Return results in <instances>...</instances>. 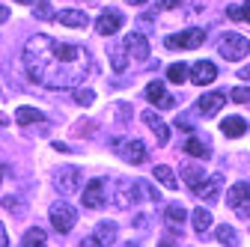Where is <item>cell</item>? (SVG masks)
Masks as SVG:
<instances>
[{"mask_svg": "<svg viewBox=\"0 0 250 247\" xmlns=\"http://www.w3.org/2000/svg\"><path fill=\"white\" fill-rule=\"evenodd\" d=\"M24 66L27 75L42 86L60 89V86H75L86 78L92 69L89 54L78 45L54 42L51 36H33L24 45Z\"/></svg>", "mask_w": 250, "mask_h": 247, "instance_id": "1", "label": "cell"}, {"mask_svg": "<svg viewBox=\"0 0 250 247\" xmlns=\"http://www.w3.org/2000/svg\"><path fill=\"white\" fill-rule=\"evenodd\" d=\"M51 224H54V229H57L60 235H66V232H72V226L78 224V211H75L66 200H60V203L51 206Z\"/></svg>", "mask_w": 250, "mask_h": 247, "instance_id": "2", "label": "cell"}, {"mask_svg": "<svg viewBox=\"0 0 250 247\" xmlns=\"http://www.w3.org/2000/svg\"><path fill=\"white\" fill-rule=\"evenodd\" d=\"M235 214L241 218H250V182H235L232 188L227 191V200H224Z\"/></svg>", "mask_w": 250, "mask_h": 247, "instance_id": "3", "label": "cell"}, {"mask_svg": "<svg viewBox=\"0 0 250 247\" xmlns=\"http://www.w3.org/2000/svg\"><path fill=\"white\" fill-rule=\"evenodd\" d=\"M217 51L227 60H241L250 54V39H244L241 33H227L221 42H217Z\"/></svg>", "mask_w": 250, "mask_h": 247, "instance_id": "4", "label": "cell"}, {"mask_svg": "<svg viewBox=\"0 0 250 247\" xmlns=\"http://www.w3.org/2000/svg\"><path fill=\"white\" fill-rule=\"evenodd\" d=\"M113 149L122 155V161H128V164H143L146 161V146L140 140H113Z\"/></svg>", "mask_w": 250, "mask_h": 247, "instance_id": "5", "label": "cell"}, {"mask_svg": "<svg viewBox=\"0 0 250 247\" xmlns=\"http://www.w3.org/2000/svg\"><path fill=\"white\" fill-rule=\"evenodd\" d=\"M206 42V33H203V30H197V27H191V30H185V33H179V36H167V48H188V51H191V48H200Z\"/></svg>", "mask_w": 250, "mask_h": 247, "instance_id": "6", "label": "cell"}, {"mask_svg": "<svg viewBox=\"0 0 250 247\" xmlns=\"http://www.w3.org/2000/svg\"><path fill=\"white\" fill-rule=\"evenodd\" d=\"M214 78H217V66L208 63V60H200V63H194L191 69H188V81L197 83V86H208Z\"/></svg>", "mask_w": 250, "mask_h": 247, "instance_id": "7", "label": "cell"}, {"mask_svg": "<svg viewBox=\"0 0 250 247\" xmlns=\"http://www.w3.org/2000/svg\"><path fill=\"white\" fill-rule=\"evenodd\" d=\"M54 185H57V191L60 194H75L78 188H81V170L78 167H62L60 173H57V179H54Z\"/></svg>", "mask_w": 250, "mask_h": 247, "instance_id": "8", "label": "cell"}, {"mask_svg": "<svg viewBox=\"0 0 250 247\" xmlns=\"http://www.w3.org/2000/svg\"><path fill=\"white\" fill-rule=\"evenodd\" d=\"M125 51H128L137 63H149V39L143 33H128L125 36Z\"/></svg>", "mask_w": 250, "mask_h": 247, "instance_id": "9", "label": "cell"}, {"mask_svg": "<svg viewBox=\"0 0 250 247\" xmlns=\"http://www.w3.org/2000/svg\"><path fill=\"white\" fill-rule=\"evenodd\" d=\"M224 104H227V96H224V92H206V96L197 102V113H200L203 119H208V116H214V113H221Z\"/></svg>", "mask_w": 250, "mask_h": 247, "instance_id": "10", "label": "cell"}, {"mask_svg": "<svg viewBox=\"0 0 250 247\" xmlns=\"http://www.w3.org/2000/svg\"><path fill=\"white\" fill-rule=\"evenodd\" d=\"M143 122L152 128V134H155V140H158V146H167V143H170V128L164 125V119L155 113V110H143Z\"/></svg>", "mask_w": 250, "mask_h": 247, "instance_id": "11", "label": "cell"}, {"mask_svg": "<svg viewBox=\"0 0 250 247\" xmlns=\"http://www.w3.org/2000/svg\"><path fill=\"white\" fill-rule=\"evenodd\" d=\"M81 203L86 208H102V203H104V179H92L83 188V200Z\"/></svg>", "mask_w": 250, "mask_h": 247, "instance_id": "12", "label": "cell"}, {"mask_svg": "<svg viewBox=\"0 0 250 247\" xmlns=\"http://www.w3.org/2000/svg\"><path fill=\"white\" fill-rule=\"evenodd\" d=\"M146 99H149L152 104L164 107V110H170V107L176 104V99H173V96H167V89H164V83H161V81H152V83L146 86Z\"/></svg>", "mask_w": 250, "mask_h": 247, "instance_id": "13", "label": "cell"}, {"mask_svg": "<svg viewBox=\"0 0 250 247\" xmlns=\"http://www.w3.org/2000/svg\"><path fill=\"white\" fill-rule=\"evenodd\" d=\"M182 179H185V185H188V188H191L194 194L208 182V176H206L203 167H197V164H182Z\"/></svg>", "mask_w": 250, "mask_h": 247, "instance_id": "14", "label": "cell"}, {"mask_svg": "<svg viewBox=\"0 0 250 247\" xmlns=\"http://www.w3.org/2000/svg\"><path fill=\"white\" fill-rule=\"evenodd\" d=\"M62 27H75V30H83L86 24H89V15L83 12V9H62V12H57L54 15Z\"/></svg>", "mask_w": 250, "mask_h": 247, "instance_id": "15", "label": "cell"}, {"mask_svg": "<svg viewBox=\"0 0 250 247\" xmlns=\"http://www.w3.org/2000/svg\"><path fill=\"white\" fill-rule=\"evenodd\" d=\"M119 27H122V15L119 12H102L96 18V33H102V36H113Z\"/></svg>", "mask_w": 250, "mask_h": 247, "instance_id": "16", "label": "cell"}, {"mask_svg": "<svg viewBox=\"0 0 250 247\" xmlns=\"http://www.w3.org/2000/svg\"><path fill=\"white\" fill-rule=\"evenodd\" d=\"M137 191H140V185L119 182V191H116V206H119V208H128L131 203H137Z\"/></svg>", "mask_w": 250, "mask_h": 247, "instance_id": "17", "label": "cell"}, {"mask_svg": "<svg viewBox=\"0 0 250 247\" xmlns=\"http://www.w3.org/2000/svg\"><path fill=\"white\" fill-rule=\"evenodd\" d=\"M221 131H224L227 137H244V131H247V122H244L241 116H227V119L221 122Z\"/></svg>", "mask_w": 250, "mask_h": 247, "instance_id": "18", "label": "cell"}, {"mask_svg": "<svg viewBox=\"0 0 250 247\" xmlns=\"http://www.w3.org/2000/svg\"><path fill=\"white\" fill-rule=\"evenodd\" d=\"M197 194L203 200H208V203H217V200H221V176H208V182L203 185Z\"/></svg>", "mask_w": 250, "mask_h": 247, "instance_id": "19", "label": "cell"}, {"mask_svg": "<svg viewBox=\"0 0 250 247\" xmlns=\"http://www.w3.org/2000/svg\"><path fill=\"white\" fill-rule=\"evenodd\" d=\"M45 244H48V235H45V229H39V226L27 229L24 238H21V247H45Z\"/></svg>", "mask_w": 250, "mask_h": 247, "instance_id": "20", "label": "cell"}, {"mask_svg": "<svg viewBox=\"0 0 250 247\" xmlns=\"http://www.w3.org/2000/svg\"><path fill=\"white\" fill-rule=\"evenodd\" d=\"M45 116H42V110H36V107H18L15 110V122L18 125H33V122H42Z\"/></svg>", "mask_w": 250, "mask_h": 247, "instance_id": "21", "label": "cell"}, {"mask_svg": "<svg viewBox=\"0 0 250 247\" xmlns=\"http://www.w3.org/2000/svg\"><path fill=\"white\" fill-rule=\"evenodd\" d=\"M152 176L158 179V182L164 185L167 191H176V188H179V182H176V176H173V170H170L167 164H158V167H155V173H152Z\"/></svg>", "mask_w": 250, "mask_h": 247, "instance_id": "22", "label": "cell"}, {"mask_svg": "<svg viewBox=\"0 0 250 247\" xmlns=\"http://www.w3.org/2000/svg\"><path fill=\"white\" fill-rule=\"evenodd\" d=\"M185 152H188L191 158H203V161L208 158V146H206L200 137H191V140H188V143H185Z\"/></svg>", "mask_w": 250, "mask_h": 247, "instance_id": "23", "label": "cell"}, {"mask_svg": "<svg viewBox=\"0 0 250 247\" xmlns=\"http://www.w3.org/2000/svg\"><path fill=\"white\" fill-rule=\"evenodd\" d=\"M208 226H211V211L203 208V206L194 208V229H197V232H206Z\"/></svg>", "mask_w": 250, "mask_h": 247, "instance_id": "24", "label": "cell"}, {"mask_svg": "<svg viewBox=\"0 0 250 247\" xmlns=\"http://www.w3.org/2000/svg\"><path fill=\"white\" fill-rule=\"evenodd\" d=\"M217 241L227 244V247H238V232L224 224V226H217Z\"/></svg>", "mask_w": 250, "mask_h": 247, "instance_id": "25", "label": "cell"}, {"mask_svg": "<svg viewBox=\"0 0 250 247\" xmlns=\"http://www.w3.org/2000/svg\"><path fill=\"white\" fill-rule=\"evenodd\" d=\"M167 81H170V83H185V81H188V66H185V63H173V66L167 69Z\"/></svg>", "mask_w": 250, "mask_h": 247, "instance_id": "26", "label": "cell"}, {"mask_svg": "<svg viewBox=\"0 0 250 247\" xmlns=\"http://www.w3.org/2000/svg\"><path fill=\"white\" fill-rule=\"evenodd\" d=\"M96 238H99L102 244H110V241L116 238V224H110V221L99 224V229H96Z\"/></svg>", "mask_w": 250, "mask_h": 247, "instance_id": "27", "label": "cell"}, {"mask_svg": "<svg viewBox=\"0 0 250 247\" xmlns=\"http://www.w3.org/2000/svg\"><path fill=\"white\" fill-rule=\"evenodd\" d=\"M72 96H75V102H78V104H92V102H96V92H92V89H86V86H78V89H72Z\"/></svg>", "mask_w": 250, "mask_h": 247, "instance_id": "28", "label": "cell"}, {"mask_svg": "<svg viewBox=\"0 0 250 247\" xmlns=\"http://www.w3.org/2000/svg\"><path fill=\"white\" fill-rule=\"evenodd\" d=\"M167 221H170V226H182L185 224V208L182 206H170L167 208Z\"/></svg>", "mask_w": 250, "mask_h": 247, "instance_id": "29", "label": "cell"}, {"mask_svg": "<svg viewBox=\"0 0 250 247\" xmlns=\"http://www.w3.org/2000/svg\"><path fill=\"white\" fill-rule=\"evenodd\" d=\"M33 15H36L39 21H54V12H51V6L45 3V0H39V6L33 9Z\"/></svg>", "mask_w": 250, "mask_h": 247, "instance_id": "30", "label": "cell"}, {"mask_svg": "<svg viewBox=\"0 0 250 247\" xmlns=\"http://www.w3.org/2000/svg\"><path fill=\"white\" fill-rule=\"evenodd\" d=\"M232 102H238V104H250V86H238V89H232Z\"/></svg>", "mask_w": 250, "mask_h": 247, "instance_id": "31", "label": "cell"}, {"mask_svg": "<svg viewBox=\"0 0 250 247\" xmlns=\"http://www.w3.org/2000/svg\"><path fill=\"white\" fill-rule=\"evenodd\" d=\"M110 66H113L116 72H122L125 66H128V60H125V54H122V51H113V57H110Z\"/></svg>", "mask_w": 250, "mask_h": 247, "instance_id": "32", "label": "cell"}, {"mask_svg": "<svg viewBox=\"0 0 250 247\" xmlns=\"http://www.w3.org/2000/svg\"><path fill=\"white\" fill-rule=\"evenodd\" d=\"M176 128H182V131H194V122L188 119V116H182V119H176Z\"/></svg>", "mask_w": 250, "mask_h": 247, "instance_id": "33", "label": "cell"}, {"mask_svg": "<svg viewBox=\"0 0 250 247\" xmlns=\"http://www.w3.org/2000/svg\"><path fill=\"white\" fill-rule=\"evenodd\" d=\"M155 6H158V9H176L179 0H155Z\"/></svg>", "mask_w": 250, "mask_h": 247, "instance_id": "34", "label": "cell"}, {"mask_svg": "<svg viewBox=\"0 0 250 247\" xmlns=\"http://www.w3.org/2000/svg\"><path fill=\"white\" fill-rule=\"evenodd\" d=\"M81 247H104V244H102V241H99L96 235H86V238L81 241Z\"/></svg>", "mask_w": 250, "mask_h": 247, "instance_id": "35", "label": "cell"}, {"mask_svg": "<svg viewBox=\"0 0 250 247\" xmlns=\"http://www.w3.org/2000/svg\"><path fill=\"white\" fill-rule=\"evenodd\" d=\"M0 247H9V235H6V226L0 224Z\"/></svg>", "mask_w": 250, "mask_h": 247, "instance_id": "36", "label": "cell"}, {"mask_svg": "<svg viewBox=\"0 0 250 247\" xmlns=\"http://www.w3.org/2000/svg\"><path fill=\"white\" fill-rule=\"evenodd\" d=\"M238 18L241 21H250V3L247 6H238Z\"/></svg>", "mask_w": 250, "mask_h": 247, "instance_id": "37", "label": "cell"}, {"mask_svg": "<svg viewBox=\"0 0 250 247\" xmlns=\"http://www.w3.org/2000/svg\"><path fill=\"white\" fill-rule=\"evenodd\" d=\"M3 21H9V9H6V6H0V24H3Z\"/></svg>", "mask_w": 250, "mask_h": 247, "instance_id": "38", "label": "cell"}, {"mask_svg": "<svg viewBox=\"0 0 250 247\" xmlns=\"http://www.w3.org/2000/svg\"><path fill=\"white\" fill-rule=\"evenodd\" d=\"M54 152H69V146H66V143H60V140H57V143H54Z\"/></svg>", "mask_w": 250, "mask_h": 247, "instance_id": "39", "label": "cell"}, {"mask_svg": "<svg viewBox=\"0 0 250 247\" xmlns=\"http://www.w3.org/2000/svg\"><path fill=\"white\" fill-rule=\"evenodd\" d=\"M241 78H244V81H250V66H244V69H241Z\"/></svg>", "mask_w": 250, "mask_h": 247, "instance_id": "40", "label": "cell"}, {"mask_svg": "<svg viewBox=\"0 0 250 247\" xmlns=\"http://www.w3.org/2000/svg\"><path fill=\"white\" fill-rule=\"evenodd\" d=\"M125 3H134V6H143V3H146V0H125Z\"/></svg>", "mask_w": 250, "mask_h": 247, "instance_id": "41", "label": "cell"}, {"mask_svg": "<svg viewBox=\"0 0 250 247\" xmlns=\"http://www.w3.org/2000/svg\"><path fill=\"white\" fill-rule=\"evenodd\" d=\"M15 3H33V6H36V3H39V0H15Z\"/></svg>", "mask_w": 250, "mask_h": 247, "instance_id": "42", "label": "cell"}, {"mask_svg": "<svg viewBox=\"0 0 250 247\" xmlns=\"http://www.w3.org/2000/svg\"><path fill=\"white\" fill-rule=\"evenodd\" d=\"M122 247H137V244H131V241H125V244H122Z\"/></svg>", "mask_w": 250, "mask_h": 247, "instance_id": "43", "label": "cell"}, {"mask_svg": "<svg viewBox=\"0 0 250 247\" xmlns=\"http://www.w3.org/2000/svg\"><path fill=\"white\" fill-rule=\"evenodd\" d=\"M158 247H173V244H170V241H164V244H158Z\"/></svg>", "mask_w": 250, "mask_h": 247, "instance_id": "44", "label": "cell"}, {"mask_svg": "<svg viewBox=\"0 0 250 247\" xmlns=\"http://www.w3.org/2000/svg\"><path fill=\"white\" fill-rule=\"evenodd\" d=\"M0 122H6V119H3V116H0Z\"/></svg>", "mask_w": 250, "mask_h": 247, "instance_id": "45", "label": "cell"}, {"mask_svg": "<svg viewBox=\"0 0 250 247\" xmlns=\"http://www.w3.org/2000/svg\"><path fill=\"white\" fill-rule=\"evenodd\" d=\"M0 179H3V176H0Z\"/></svg>", "mask_w": 250, "mask_h": 247, "instance_id": "46", "label": "cell"}]
</instances>
